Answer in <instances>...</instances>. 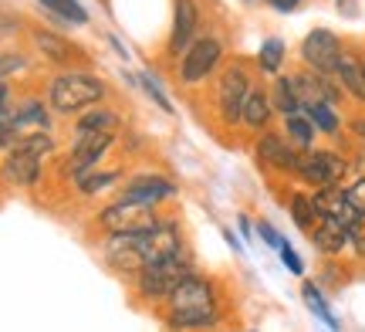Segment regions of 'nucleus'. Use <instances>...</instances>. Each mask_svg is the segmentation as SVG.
Wrapping results in <instances>:
<instances>
[{"mask_svg":"<svg viewBox=\"0 0 365 332\" xmlns=\"http://www.w3.org/2000/svg\"><path fill=\"white\" fill-rule=\"evenodd\" d=\"M301 298H304V306L312 308V312L322 322H325L328 329H339V319L331 316V308H328V302H325V295H322V288H318L314 281H304V285H301Z\"/></svg>","mask_w":365,"mask_h":332,"instance_id":"27","label":"nucleus"},{"mask_svg":"<svg viewBox=\"0 0 365 332\" xmlns=\"http://www.w3.org/2000/svg\"><path fill=\"white\" fill-rule=\"evenodd\" d=\"M237 224H240V234H244V238H247V241H254V224H250L247 217H240Z\"/></svg>","mask_w":365,"mask_h":332,"instance_id":"38","label":"nucleus"},{"mask_svg":"<svg viewBox=\"0 0 365 332\" xmlns=\"http://www.w3.org/2000/svg\"><path fill=\"white\" fill-rule=\"evenodd\" d=\"M304 112H308V119L314 122V129H318V133L339 136L341 119H339V112H335L331 102H312V106H304Z\"/></svg>","mask_w":365,"mask_h":332,"instance_id":"24","label":"nucleus"},{"mask_svg":"<svg viewBox=\"0 0 365 332\" xmlns=\"http://www.w3.org/2000/svg\"><path fill=\"white\" fill-rule=\"evenodd\" d=\"M139 85H143L145 89V95H149V99H153V102H156L159 109H163V112H176V109H173V102L170 99H166V92H163V89H159L156 81H153V75H149V71H143V75H139Z\"/></svg>","mask_w":365,"mask_h":332,"instance_id":"30","label":"nucleus"},{"mask_svg":"<svg viewBox=\"0 0 365 332\" xmlns=\"http://www.w3.org/2000/svg\"><path fill=\"white\" fill-rule=\"evenodd\" d=\"M267 92H271L274 112H281V116H287V112H298V109H301L298 89H294V79H291V75H274V85L267 89Z\"/></svg>","mask_w":365,"mask_h":332,"instance_id":"20","label":"nucleus"},{"mask_svg":"<svg viewBox=\"0 0 365 332\" xmlns=\"http://www.w3.org/2000/svg\"><path fill=\"white\" fill-rule=\"evenodd\" d=\"M339 58H341V41L335 31L328 27H314L304 34L301 41V61L314 71H325V75H335L339 68Z\"/></svg>","mask_w":365,"mask_h":332,"instance_id":"10","label":"nucleus"},{"mask_svg":"<svg viewBox=\"0 0 365 332\" xmlns=\"http://www.w3.org/2000/svg\"><path fill=\"white\" fill-rule=\"evenodd\" d=\"M284 54H287V48H284V41L281 38H267L261 44V51H257V68H261L264 75H277L281 71V65H284Z\"/></svg>","mask_w":365,"mask_h":332,"instance_id":"26","label":"nucleus"},{"mask_svg":"<svg viewBox=\"0 0 365 332\" xmlns=\"http://www.w3.org/2000/svg\"><path fill=\"white\" fill-rule=\"evenodd\" d=\"M108 99V85L98 75H91L88 68H65L61 75H54L48 85V109L58 116H81L85 109L102 106Z\"/></svg>","mask_w":365,"mask_h":332,"instance_id":"2","label":"nucleus"},{"mask_svg":"<svg viewBox=\"0 0 365 332\" xmlns=\"http://www.w3.org/2000/svg\"><path fill=\"white\" fill-rule=\"evenodd\" d=\"M254 153H257V160H261L264 166H271V170H277V173H294L298 156H301V149L294 146L287 136H277V133H271V129L257 133Z\"/></svg>","mask_w":365,"mask_h":332,"instance_id":"12","label":"nucleus"},{"mask_svg":"<svg viewBox=\"0 0 365 332\" xmlns=\"http://www.w3.org/2000/svg\"><path fill=\"white\" fill-rule=\"evenodd\" d=\"M163 306H166V326H173V329H210L220 322L217 285L196 271H190L173 288Z\"/></svg>","mask_w":365,"mask_h":332,"instance_id":"1","label":"nucleus"},{"mask_svg":"<svg viewBox=\"0 0 365 332\" xmlns=\"http://www.w3.org/2000/svg\"><path fill=\"white\" fill-rule=\"evenodd\" d=\"M149 231V227H145ZM145 231H118V234H105L102 254L105 265L122 278H135L145 268Z\"/></svg>","mask_w":365,"mask_h":332,"instance_id":"4","label":"nucleus"},{"mask_svg":"<svg viewBox=\"0 0 365 332\" xmlns=\"http://www.w3.org/2000/svg\"><path fill=\"white\" fill-rule=\"evenodd\" d=\"M38 4L51 14V17H61L68 24H78V27L88 24V11L81 7L78 0H38Z\"/></svg>","mask_w":365,"mask_h":332,"instance_id":"25","label":"nucleus"},{"mask_svg":"<svg viewBox=\"0 0 365 332\" xmlns=\"http://www.w3.org/2000/svg\"><path fill=\"white\" fill-rule=\"evenodd\" d=\"M277 254H281V261H284V268L291 271V275H304V261H301L298 251H294V248H291L287 241L281 244V248H277Z\"/></svg>","mask_w":365,"mask_h":332,"instance_id":"33","label":"nucleus"},{"mask_svg":"<svg viewBox=\"0 0 365 332\" xmlns=\"http://www.w3.org/2000/svg\"><path fill=\"white\" fill-rule=\"evenodd\" d=\"M287 211H291V221H294L301 231H312V227L318 224V211H314V200L308 197V193H291Z\"/></svg>","mask_w":365,"mask_h":332,"instance_id":"28","label":"nucleus"},{"mask_svg":"<svg viewBox=\"0 0 365 332\" xmlns=\"http://www.w3.org/2000/svg\"><path fill=\"white\" fill-rule=\"evenodd\" d=\"M31 41H34V48H38L51 65H61V68H71L75 61H85V54L81 48H75L68 38L61 34H54V31H44V27H34L31 31Z\"/></svg>","mask_w":365,"mask_h":332,"instance_id":"15","label":"nucleus"},{"mask_svg":"<svg viewBox=\"0 0 365 332\" xmlns=\"http://www.w3.org/2000/svg\"><path fill=\"white\" fill-rule=\"evenodd\" d=\"M250 89H254V81H250V71L244 61H230V65L220 71L213 99H217V112H220L223 126H237V122H240L244 99H247Z\"/></svg>","mask_w":365,"mask_h":332,"instance_id":"7","label":"nucleus"},{"mask_svg":"<svg viewBox=\"0 0 365 332\" xmlns=\"http://www.w3.org/2000/svg\"><path fill=\"white\" fill-rule=\"evenodd\" d=\"M339 4V11L345 14V17H359V4L355 0H335Z\"/></svg>","mask_w":365,"mask_h":332,"instance_id":"36","label":"nucleus"},{"mask_svg":"<svg viewBox=\"0 0 365 332\" xmlns=\"http://www.w3.org/2000/svg\"><path fill=\"white\" fill-rule=\"evenodd\" d=\"M14 146H21V149H27V153H34V156H51L54 149H58V143L51 139V133L48 129H38V133H21L17 136V143Z\"/></svg>","mask_w":365,"mask_h":332,"instance_id":"29","label":"nucleus"},{"mask_svg":"<svg viewBox=\"0 0 365 332\" xmlns=\"http://www.w3.org/2000/svg\"><path fill=\"white\" fill-rule=\"evenodd\" d=\"M75 133H122V112L102 106L85 109L81 116H75Z\"/></svg>","mask_w":365,"mask_h":332,"instance_id":"19","label":"nucleus"},{"mask_svg":"<svg viewBox=\"0 0 365 332\" xmlns=\"http://www.w3.org/2000/svg\"><path fill=\"white\" fill-rule=\"evenodd\" d=\"M115 139H118V133H75L71 149H68L65 163H61L65 180H78L81 173L95 170L108 156V149L115 146Z\"/></svg>","mask_w":365,"mask_h":332,"instance_id":"8","label":"nucleus"},{"mask_svg":"<svg viewBox=\"0 0 365 332\" xmlns=\"http://www.w3.org/2000/svg\"><path fill=\"white\" fill-rule=\"evenodd\" d=\"M223 61V41L217 34H203L193 38V44L180 54V68H176V81L180 85H203V81L220 68Z\"/></svg>","mask_w":365,"mask_h":332,"instance_id":"5","label":"nucleus"},{"mask_svg":"<svg viewBox=\"0 0 365 332\" xmlns=\"http://www.w3.org/2000/svg\"><path fill=\"white\" fill-rule=\"evenodd\" d=\"M349 129H352L355 139H362V143H365V116H359V119L349 122Z\"/></svg>","mask_w":365,"mask_h":332,"instance_id":"37","label":"nucleus"},{"mask_svg":"<svg viewBox=\"0 0 365 332\" xmlns=\"http://www.w3.org/2000/svg\"><path fill=\"white\" fill-rule=\"evenodd\" d=\"M274 11H281V14H291V11H298L301 7V0H267Z\"/></svg>","mask_w":365,"mask_h":332,"instance_id":"35","label":"nucleus"},{"mask_svg":"<svg viewBox=\"0 0 365 332\" xmlns=\"http://www.w3.org/2000/svg\"><path fill=\"white\" fill-rule=\"evenodd\" d=\"M345 173H349V160L335 153V149H301L298 156V166H294V176H298L301 183L308 186H339L345 180Z\"/></svg>","mask_w":365,"mask_h":332,"instance_id":"6","label":"nucleus"},{"mask_svg":"<svg viewBox=\"0 0 365 332\" xmlns=\"http://www.w3.org/2000/svg\"><path fill=\"white\" fill-rule=\"evenodd\" d=\"M271 116H274V106H271V92L264 85H254L244 99V112H240V122L247 126L250 133H264L271 126Z\"/></svg>","mask_w":365,"mask_h":332,"instance_id":"18","label":"nucleus"},{"mask_svg":"<svg viewBox=\"0 0 365 332\" xmlns=\"http://www.w3.org/2000/svg\"><path fill=\"white\" fill-rule=\"evenodd\" d=\"M118 180H122V170H88L75 180V186H78L81 197H98L102 190L115 186Z\"/></svg>","mask_w":365,"mask_h":332,"instance_id":"22","label":"nucleus"},{"mask_svg":"<svg viewBox=\"0 0 365 332\" xmlns=\"http://www.w3.org/2000/svg\"><path fill=\"white\" fill-rule=\"evenodd\" d=\"M345 190V197H349V203H352L355 211L365 217V176H355L349 186H341Z\"/></svg>","mask_w":365,"mask_h":332,"instance_id":"32","label":"nucleus"},{"mask_svg":"<svg viewBox=\"0 0 365 332\" xmlns=\"http://www.w3.org/2000/svg\"><path fill=\"white\" fill-rule=\"evenodd\" d=\"M196 27H200L196 0H173V27H170V41H166V54L170 58H180L193 44Z\"/></svg>","mask_w":365,"mask_h":332,"instance_id":"13","label":"nucleus"},{"mask_svg":"<svg viewBox=\"0 0 365 332\" xmlns=\"http://www.w3.org/2000/svg\"><path fill=\"white\" fill-rule=\"evenodd\" d=\"M254 231L261 234V241L267 244V248H274V251H277V248L284 244V238H281V234H277V231H274V227L267 224V221H257V224H254Z\"/></svg>","mask_w":365,"mask_h":332,"instance_id":"34","label":"nucleus"},{"mask_svg":"<svg viewBox=\"0 0 365 332\" xmlns=\"http://www.w3.org/2000/svg\"><path fill=\"white\" fill-rule=\"evenodd\" d=\"M14 126L21 129V126H38V129H51V116H48V106L41 102V99H27L21 109H14L11 112Z\"/></svg>","mask_w":365,"mask_h":332,"instance_id":"23","label":"nucleus"},{"mask_svg":"<svg viewBox=\"0 0 365 332\" xmlns=\"http://www.w3.org/2000/svg\"><path fill=\"white\" fill-rule=\"evenodd\" d=\"M335 79H339L341 92L352 95L359 106H365V58L359 51H345L341 48L339 68H335Z\"/></svg>","mask_w":365,"mask_h":332,"instance_id":"16","label":"nucleus"},{"mask_svg":"<svg viewBox=\"0 0 365 332\" xmlns=\"http://www.w3.org/2000/svg\"><path fill=\"white\" fill-rule=\"evenodd\" d=\"M0 176L14 186H38L41 156H34V153H27V149H21V146H11L7 156H4V163H0Z\"/></svg>","mask_w":365,"mask_h":332,"instance_id":"14","label":"nucleus"},{"mask_svg":"<svg viewBox=\"0 0 365 332\" xmlns=\"http://www.w3.org/2000/svg\"><path fill=\"white\" fill-rule=\"evenodd\" d=\"M193 271V261L186 258V251H176L170 254V258H159V261H149V265L135 275V298L143 302V306H163L166 298H170V292L180 285L186 275Z\"/></svg>","mask_w":365,"mask_h":332,"instance_id":"3","label":"nucleus"},{"mask_svg":"<svg viewBox=\"0 0 365 332\" xmlns=\"http://www.w3.org/2000/svg\"><path fill=\"white\" fill-rule=\"evenodd\" d=\"M21 71H27V58L17 51H4L0 54V81L11 79V75H21Z\"/></svg>","mask_w":365,"mask_h":332,"instance_id":"31","label":"nucleus"},{"mask_svg":"<svg viewBox=\"0 0 365 332\" xmlns=\"http://www.w3.org/2000/svg\"><path fill=\"white\" fill-rule=\"evenodd\" d=\"M159 224V211L153 203H132V200L118 197L115 203L102 207L98 213V227L105 234H118V231H145V227Z\"/></svg>","mask_w":365,"mask_h":332,"instance_id":"9","label":"nucleus"},{"mask_svg":"<svg viewBox=\"0 0 365 332\" xmlns=\"http://www.w3.org/2000/svg\"><path fill=\"white\" fill-rule=\"evenodd\" d=\"M314 133H318V129H314V122L308 119V112H304V109H298V112H287V116H284V136L298 149H308V146H312V143H314Z\"/></svg>","mask_w":365,"mask_h":332,"instance_id":"21","label":"nucleus"},{"mask_svg":"<svg viewBox=\"0 0 365 332\" xmlns=\"http://www.w3.org/2000/svg\"><path fill=\"white\" fill-rule=\"evenodd\" d=\"M308 234H312V244L322 254H341L345 244H352V231L345 224H339L335 217H318V224Z\"/></svg>","mask_w":365,"mask_h":332,"instance_id":"17","label":"nucleus"},{"mask_svg":"<svg viewBox=\"0 0 365 332\" xmlns=\"http://www.w3.org/2000/svg\"><path fill=\"white\" fill-rule=\"evenodd\" d=\"M118 197L132 200V203H153V207H159L163 200L176 197V183H173L166 173H153V170L135 173V176H129V180L122 183Z\"/></svg>","mask_w":365,"mask_h":332,"instance_id":"11","label":"nucleus"}]
</instances>
